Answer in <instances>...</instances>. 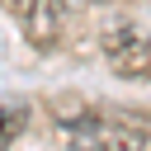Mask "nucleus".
Instances as JSON below:
<instances>
[{
  "label": "nucleus",
  "instance_id": "f257e3e1",
  "mask_svg": "<svg viewBox=\"0 0 151 151\" xmlns=\"http://www.w3.org/2000/svg\"><path fill=\"white\" fill-rule=\"evenodd\" d=\"M61 151H146L151 146V113L137 109H80L57 118Z\"/></svg>",
  "mask_w": 151,
  "mask_h": 151
},
{
  "label": "nucleus",
  "instance_id": "f03ea898",
  "mask_svg": "<svg viewBox=\"0 0 151 151\" xmlns=\"http://www.w3.org/2000/svg\"><path fill=\"white\" fill-rule=\"evenodd\" d=\"M104 61H109L113 76H123V80H142V76H151V38H146L142 28L118 24V28L104 33Z\"/></svg>",
  "mask_w": 151,
  "mask_h": 151
},
{
  "label": "nucleus",
  "instance_id": "7ed1b4c3",
  "mask_svg": "<svg viewBox=\"0 0 151 151\" xmlns=\"http://www.w3.org/2000/svg\"><path fill=\"white\" fill-rule=\"evenodd\" d=\"M14 5V19L28 38V47L38 52H52L66 33V0H9Z\"/></svg>",
  "mask_w": 151,
  "mask_h": 151
},
{
  "label": "nucleus",
  "instance_id": "20e7f679",
  "mask_svg": "<svg viewBox=\"0 0 151 151\" xmlns=\"http://www.w3.org/2000/svg\"><path fill=\"white\" fill-rule=\"evenodd\" d=\"M28 127V109L24 104H0V151H9Z\"/></svg>",
  "mask_w": 151,
  "mask_h": 151
},
{
  "label": "nucleus",
  "instance_id": "39448f33",
  "mask_svg": "<svg viewBox=\"0 0 151 151\" xmlns=\"http://www.w3.org/2000/svg\"><path fill=\"white\" fill-rule=\"evenodd\" d=\"M85 5H99V0H85Z\"/></svg>",
  "mask_w": 151,
  "mask_h": 151
}]
</instances>
